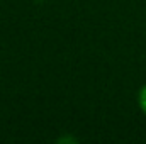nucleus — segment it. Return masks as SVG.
<instances>
[{
  "label": "nucleus",
  "mask_w": 146,
  "mask_h": 144,
  "mask_svg": "<svg viewBox=\"0 0 146 144\" xmlns=\"http://www.w3.org/2000/svg\"><path fill=\"white\" fill-rule=\"evenodd\" d=\"M136 104H138V108L141 110V114L146 115V83L139 87L138 90V95H136Z\"/></svg>",
  "instance_id": "f257e3e1"
}]
</instances>
